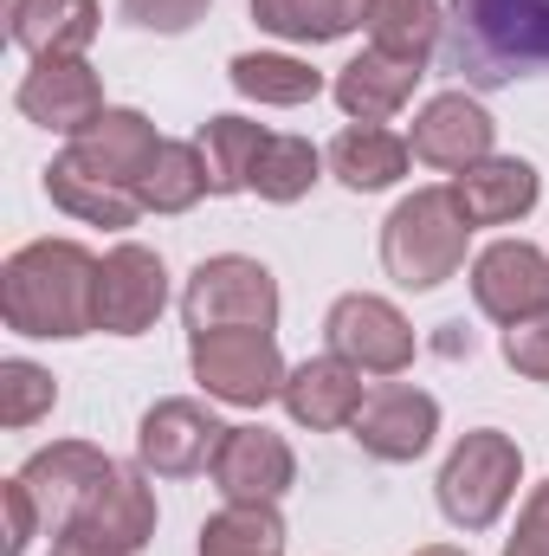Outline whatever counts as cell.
I'll return each mask as SVG.
<instances>
[{
	"label": "cell",
	"instance_id": "1",
	"mask_svg": "<svg viewBox=\"0 0 549 556\" xmlns=\"http://www.w3.org/2000/svg\"><path fill=\"white\" fill-rule=\"evenodd\" d=\"M98 266L78 240H33L0 266V317L13 337H91L98 330Z\"/></svg>",
	"mask_w": 549,
	"mask_h": 556
},
{
	"label": "cell",
	"instance_id": "2",
	"mask_svg": "<svg viewBox=\"0 0 549 556\" xmlns=\"http://www.w3.org/2000/svg\"><path fill=\"white\" fill-rule=\"evenodd\" d=\"M439 59L478 91L549 72V0H446Z\"/></svg>",
	"mask_w": 549,
	"mask_h": 556
},
{
	"label": "cell",
	"instance_id": "3",
	"mask_svg": "<svg viewBox=\"0 0 549 556\" xmlns=\"http://www.w3.org/2000/svg\"><path fill=\"white\" fill-rule=\"evenodd\" d=\"M465 240H472V220L459 214L452 188H413L382 220V266L401 291H433V285L459 278Z\"/></svg>",
	"mask_w": 549,
	"mask_h": 556
},
{
	"label": "cell",
	"instance_id": "4",
	"mask_svg": "<svg viewBox=\"0 0 549 556\" xmlns=\"http://www.w3.org/2000/svg\"><path fill=\"white\" fill-rule=\"evenodd\" d=\"M518 479H524V446L498 427H472L446 453V466L433 479V498H439L452 531H491L505 518V505L518 498Z\"/></svg>",
	"mask_w": 549,
	"mask_h": 556
},
{
	"label": "cell",
	"instance_id": "5",
	"mask_svg": "<svg viewBox=\"0 0 549 556\" xmlns=\"http://www.w3.org/2000/svg\"><path fill=\"white\" fill-rule=\"evenodd\" d=\"M188 369L207 389V402H227V408H266L284 395V376H291L272 330H194Z\"/></svg>",
	"mask_w": 549,
	"mask_h": 556
},
{
	"label": "cell",
	"instance_id": "6",
	"mask_svg": "<svg viewBox=\"0 0 549 556\" xmlns=\"http://www.w3.org/2000/svg\"><path fill=\"white\" fill-rule=\"evenodd\" d=\"M181 324L194 330H272L278 324V278L246 253H214L188 273Z\"/></svg>",
	"mask_w": 549,
	"mask_h": 556
},
{
	"label": "cell",
	"instance_id": "7",
	"mask_svg": "<svg viewBox=\"0 0 549 556\" xmlns=\"http://www.w3.org/2000/svg\"><path fill=\"white\" fill-rule=\"evenodd\" d=\"M323 337H330V350H336L343 363H356L362 376H401L413 363L408 317H401L388 298H375V291H343V298L330 304V317H323Z\"/></svg>",
	"mask_w": 549,
	"mask_h": 556
},
{
	"label": "cell",
	"instance_id": "8",
	"mask_svg": "<svg viewBox=\"0 0 549 556\" xmlns=\"http://www.w3.org/2000/svg\"><path fill=\"white\" fill-rule=\"evenodd\" d=\"M111 466H117V459H111L104 446H91V440H52V446H39L13 479L33 492L39 525H46L52 538H65V531L78 525L85 498L104 485V472H111Z\"/></svg>",
	"mask_w": 549,
	"mask_h": 556
},
{
	"label": "cell",
	"instance_id": "9",
	"mask_svg": "<svg viewBox=\"0 0 549 556\" xmlns=\"http://www.w3.org/2000/svg\"><path fill=\"white\" fill-rule=\"evenodd\" d=\"M220 440H227V427L207 415L201 402L168 395V402H155L137 420V466L155 472V479H194V472L214 466Z\"/></svg>",
	"mask_w": 549,
	"mask_h": 556
},
{
	"label": "cell",
	"instance_id": "10",
	"mask_svg": "<svg viewBox=\"0 0 549 556\" xmlns=\"http://www.w3.org/2000/svg\"><path fill=\"white\" fill-rule=\"evenodd\" d=\"M13 104H20L26 124H39V130H52V137H85V130L111 111V104H104V78H98L85 59H39V65L20 78Z\"/></svg>",
	"mask_w": 549,
	"mask_h": 556
},
{
	"label": "cell",
	"instance_id": "11",
	"mask_svg": "<svg viewBox=\"0 0 549 556\" xmlns=\"http://www.w3.org/2000/svg\"><path fill=\"white\" fill-rule=\"evenodd\" d=\"M207 472H214L227 505H278L297 485V453L272 427H227Z\"/></svg>",
	"mask_w": 549,
	"mask_h": 556
},
{
	"label": "cell",
	"instance_id": "12",
	"mask_svg": "<svg viewBox=\"0 0 549 556\" xmlns=\"http://www.w3.org/2000/svg\"><path fill=\"white\" fill-rule=\"evenodd\" d=\"M168 304V266L155 247H111L104 266H98V330L111 337H142Z\"/></svg>",
	"mask_w": 549,
	"mask_h": 556
},
{
	"label": "cell",
	"instance_id": "13",
	"mask_svg": "<svg viewBox=\"0 0 549 556\" xmlns=\"http://www.w3.org/2000/svg\"><path fill=\"white\" fill-rule=\"evenodd\" d=\"M349 433H356V446L369 459L408 466L439 433V402L426 389H413V382H382V389H369V402H362V415L349 420Z\"/></svg>",
	"mask_w": 549,
	"mask_h": 556
},
{
	"label": "cell",
	"instance_id": "14",
	"mask_svg": "<svg viewBox=\"0 0 549 556\" xmlns=\"http://www.w3.org/2000/svg\"><path fill=\"white\" fill-rule=\"evenodd\" d=\"M472 298L491 324L537 317L549 304V253L531 247V240H491L472 260Z\"/></svg>",
	"mask_w": 549,
	"mask_h": 556
},
{
	"label": "cell",
	"instance_id": "15",
	"mask_svg": "<svg viewBox=\"0 0 549 556\" xmlns=\"http://www.w3.org/2000/svg\"><path fill=\"white\" fill-rule=\"evenodd\" d=\"M491 142H498V124H491V111H485L478 98H465V91H439V98L420 104L408 149H413V162L459 175V168L485 162Z\"/></svg>",
	"mask_w": 549,
	"mask_h": 556
},
{
	"label": "cell",
	"instance_id": "16",
	"mask_svg": "<svg viewBox=\"0 0 549 556\" xmlns=\"http://www.w3.org/2000/svg\"><path fill=\"white\" fill-rule=\"evenodd\" d=\"M72 531L91 538V544H104V551H117V556L149 551V538H155V492H149V472H142V466H111L104 485L85 498V511H78Z\"/></svg>",
	"mask_w": 549,
	"mask_h": 556
},
{
	"label": "cell",
	"instance_id": "17",
	"mask_svg": "<svg viewBox=\"0 0 549 556\" xmlns=\"http://www.w3.org/2000/svg\"><path fill=\"white\" fill-rule=\"evenodd\" d=\"M446 188H452V201L472 227H511L544 201V175L524 155H485V162L459 168Z\"/></svg>",
	"mask_w": 549,
	"mask_h": 556
},
{
	"label": "cell",
	"instance_id": "18",
	"mask_svg": "<svg viewBox=\"0 0 549 556\" xmlns=\"http://www.w3.org/2000/svg\"><path fill=\"white\" fill-rule=\"evenodd\" d=\"M284 415L297 420V427H349V420L362 415V402H369V389H362V369L356 363H343L336 350L330 356H310V363H297L291 376H284Z\"/></svg>",
	"mask_w": 549,
	"mask_h": 556
},
{
	"label": "cell",
	"instance_id": "19",
	"mask_svg": "<svg viewBox=\"0 0 549 556\" xmlns=\"http://www.w3.org/2000/svg\"><path fill=\"white\" fill-rule=\"evenodd\" d=\"M46 194H52V207H65L72 220H85V227H111V233L137 227L142 214H149V207H142V194L130 188V181H111V175L85 168L72 149L46 162Z\"/></svg>",
	"mask_w": 549,
	"mask_h": 556
},
{
	"label": "cell",
	"instance_id": "20",
	"mask_svg": "<svg viewBox=\"0 0 549 556\" xmlns=\"http://www.w3.org/2000/svg\"><path fill=\"white\" fill-rule=\"evenodd\" d=\"M98 26H104L98 0H13L7 7V33L33 65L39 59H85Z\"/></svg>",
	"mask_w": 549,
	"mask_h": 556
},
{
	"label": "cell",
	"instance_id": "21",
	"mask_svg": "<svg viewBox=\"0 0 549 556\" xmlns=\"http://www.w3.org/2000/svg\"><path fill=\"white\" fill-rule=\"evenodd\" d=\"M323 162H330V175L349 194H382V188H395L408 175L413 149H408V137H395L382 124H343L336 142L323 149Z\"/></svg>",
	"mask_w": 549,
	"mask_h": 556
},
{
	"label": "cell",
	"instance_id": "22",
	"mask_svg": "<svg viewBox=\"0 0 549 556\" xmlns=\"http://www.w3.org/2000/svg\"><path fill=\"white\" fill-rule=\"evenodd\" d=\"M426 72H413V65H401V59H388V52H356L343 72H336V104H343V117L349 124H388L401 104L413 98V85H420Z\"/></svg>",
	"mask_w": 549,
	"mask_h": 556
},
{
	"label": "cell",
	"instance_id": "23",
	"mask_svg": "<svg viewBox=\"0 0 549 556\" xmlns=\"http://www.w3.org/2000/svg\"><path fill=\"white\" fill-rule=\"evenodd\" d=\"M155 149H162V137H155V124L142 111H104L85 137H72V155L85 168H98L111 181H130L137 194H142V175H149Z\"/></svg>",
	"mask_w": 549,
	"mask_h": 556
},
{
	"label": "cell",
	"instance_id": "24",
	"mask_svg": "<svg viewBox=\"0 0 549 556\" xmlns=\"http://www.w3.org/2000/svg\"><path fill=\"white\" fill-rule=\"evenodd\" d=\"M362 26H369V46L401 59L413 72H426V59L439 52L446 39V0H369L362 7Z\"/></svg>",
	"mask_w": 549,
	"mask_h": 556
},
{
	"label": "cell",
	"instance_id": "25",
	"mask_svg": "<svg viewBox=\"0 0 549 556\" xmlns=\"http://www.w3.org/2000/svg\"><path fill=\"white\" fill-rule=\"evenodd\" d=\"M194 142H201V162H207L214 194H253V168H259L272 130H259L253 117H207Z\"/></svg>",
	"mask_w": 549,
	"mask_h": 556
},
{
	"label": "cell",
	"instance_id": "26",
	"mask_svg": "<svg viewBox=\"0 0 549 556\" xmlns=\"http://www.w3.org/2000/svg\"><path fill=\"white\" fill-rule=\"evenodd\" d=\"M227 78H233L240 98L278 104V111H297V104H310V98L323 91V72H310V65L291 59V52H240V59L227 65Z\"/></svg>",
	"mask_w": 549,
	"mask_h": 556
},
{
	"label": "cell",
	"instance_id": "27",
	"mask_svg": "<svg viewBox=\"0 0 549 556\" xmlns=\"http://www.w3.org/2000/svg\"><path fill=\"white\" fill-rule=\"evenodd\" d=\"M369 0H253V20L291 46H330L362 26Z\"/></svg>",
	"mask_w": 549,
	"mask_h": 556
},
{
	"label": "cell",
	"instance_id": "28",
	"mask_svg": "<svg viewBox=\"0 0 549 556\" xmlns=\"http://www.w3.org/2000/svg\"><path fill=\"white\" fill-rule=\"evenodd\" d=\"M214 181H207V162H201V142H168L155 149L149 175H142V207L149 214H188L194 201H207Z\"/></svg>",
	"mask_w": 549,
	"mask_h": 556
},
{
	"label": "cell",
	"instance_id": "29",
	"mask_svg": "<svg viewBox=\"0 0 549 556\" xmlns=\"http://www.w3.org/2000/svg\"><path fill=\"white\" fill-rule=\"evenodd\" d=\"M201 556H284L278 505H227L201 525Z\"/></svg>",
	"mask_w": 549,
	"mask_h": 556
},
{
	"label": "cell",
	"instance_id": "30",
	"mask_svg": "<svg viewBox=\"0 0 549 556\" xmlns=\"http://www.w3.org/2000/svg\"><path fill=\"white\" fill-rule=\"evenodd\" d=\"M323 168H330V162H323V149L310 137H272L266 155H259V168H253V194L272 201V207H291V201H304V194L317 188Z\"/></svg>",
	"mask_w": 549,
	"mask_h": 556
},
{
	"label": "cell",
	"instance_id": "31",
	"mask_svg": "<svg viewBox=\"0 0 549 556\" xmlns=\"http://www.w3.org/2000/svg\"><path fill=\"white\" fill-rule=\"evenodd\" d=\"M59 408V382L52 369L26 363V356H7L0 363V427H33Z\"/></svg>",
	"mask_w": 549,
	"mask_h": 556
},
{
	"label": "cell",
	"instance_id": "32",
	"mask_svg": "<svg viewBox=\"0 0 549 556\" xmlns=\"http://www.w3.org/2000/svg\"><path fill=\"white\" fill-rule=\"evenodd\" d=\"M505 363H511L518 376H531V382H549V304L537 317L505 324Z\"/></svg>",
	"mask_w": 549,
	"mask_h": 556
},
{
	"label": "cell",
	"instance_id": "33",
	"mask_svg": "<svg viewBox=\"0 0 549 556\" xmlns=\"http://www.w3.org/2000/svg\"><path fill=\"white\" fill-rule=\"evenodd\" d=\"M214 0H124V20L142 26V33H188L207 20Z\"/></svg>",
	"mask_w": 549,
	"mask_h": 556
},
{
	"label": "cell",
	"instance_id": "34",
	"mask_svg": "<svg viewBox=\"0 0 549 556\" xmlns=\"http://www.w3.org/2000/svg\"><path fill=\"white\" fill-rule=\"evenodd\" d=\"M0 505H7V551H0V556H26V544L46 531V525H39L33 492H26L20 479H7V485H0Z\"/></svg>",
	"mask_w": 549,
	"mask_h": 556
},
{
	"label": "cell",
	"instance_id": "35",
	"mask_svg": "<svg viewBox=\"0 0 549 556\" xmlns=\"http://www.w3.org/2000/svg\"><path fill=\"white\" fill-rule=\"evenodd\" d=\"M505 556H549V479L524 498V511H518V538L505 544Z\"/></svg>",
	"mask_w": 549,
	"mask_h": 556
},
{
	"label": "cell",
	"instance_id": "36",
	"mask_svg": "<svg viewBox=\"0 0 549 556\" xmlns=\"http://www.w3.org/2000/svg\"><path fill=\"white\" fill-rule=\"evenodd\" d=\"M52 556H117V551H104V544H91V538L65 531V538H52Z\"/></svg>",
	"mask_w": 549,
	"mask_h": 556
},
{
	"label": "cell",
	"instance_id": "37",
	"mask_svg": "<svg viewBox=\"0 0 549 556\" xmlns=\"http://www.w3.org/2000/svg\"><path fill=\"white\" fill-rule=\"evenodd\" d=\"M413 556H472V551H452V544H426V551H413Z\"/></svg>",
	"mask_w": 549,
	"mask_h": 556
}]
</instances>
